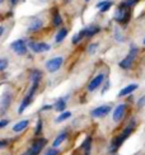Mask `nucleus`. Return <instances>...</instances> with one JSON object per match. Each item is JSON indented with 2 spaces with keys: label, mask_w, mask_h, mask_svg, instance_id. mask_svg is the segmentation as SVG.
Wrapping results in <instances>:
<instances>
[{
  "label": "nucleus",
  "mask_w": 145,
  "mask_h": 155,
  "mask_svg": "<svg viewBox=\"0 0 145 155\" xmlns=\"http://www.w3.org/2000/svg\"><path fill=\"white\" fill-rule=\"evenodd\" d=\"M50 25H51L52 28H55V29H60V28L64 27V18L61 15L60 10H59V8H56V6H54V8L51 9Z\"/></svg>",
  "instance_id": "obj_11"
},
{
  "label": "nucleus",
  "mask_w": 145,
  "mask_h": 155,
  "mask_svg": "<svg viewBox=\"0 0 145 155\" xmlns=\"http://www.w3.org/2000/svg\"><path fill=\"white\" fill-rule=\"evenodd\" d=\"M127 108H129L127 103H118V104L112 109L111 116H112L113 124H120V122H122L125 120L126 113H127Z\"/></svg>",
  "instance_id": "obj_6"
},
{
  "label": "nucleus",
  "mask_w": 145,
  "mask_h": 155,
  "mask_svg": "<svg viewBox=\"0 0 145 155\" xmlns=\"http://www.w3.org/2000/svg\"><path fill=\"white\" fill-rule=\"evenodd\" d=\"M28 50L32 54H45L49 52L51 50V45L43 41H36V40H29L27 41Z\"/></svg>",
  "instance_id": "obj_5"
},
{
  "label": "nucleus",
  "mask_w": 145,
  "mask_h": 155,
  "mask_svg": "<svg viewBox=\"0 0 145 155\" xmlns=\"http://www.w3.org/2000/svg\"><path fill=\"white\" fill-rule=\"evenodd\" d=\"M136 59H137V57L127 54L122 60H120V62H118V68L122 69V70H130V69H133L134 65L136 64Z\"/></svg>",
  "instance_id": "obj_14"
},
{
  "label": "nucleus",
  "mask_w": 145,
  "mask_h": 155,
  "mask_svg": "<svg viewBox=\"0 0 145 155\" xmlns=\"http://www.w3.org/2000/svg\"><path fill=\"white\" fill-rule=\"evenodd\" d=\"M45 27V22L41 18L38 17H33L31 19V22L27 27V33L28 35H33V33H38L39 31H42Z\"/></svg>",
  "instance_id": "obj_13"
},
{
  "label": "nucleus",
  "mask_w": 145,
  "mask_h": 155,
  "mask_svg": "<svg viewBox=\"0 0 145 155\" xmlns=\"http://www.w3.org/2000/svg\"><path fill=\"white\" fill-rule=\"evenodd\" d=\"M21 155H32V154H31V151H29V150L27 149V150H25V151H23V153H22Z\"/></svg>",
  "instance_id": "obj_41"
},
{
  "label": "nucleus",
  "mask_w": 145,
  "mask_h": 155,
  "mask_svg": "<svg viewBox=\"0 0 145 155\" xmlns=\"http://www.w3.org/2000/svg\"><path fill=\"white\" fill-rule=\"evenodd\" d=\"M137 89H139V84H137V83L127 84V85H125V87L120 90V92H118L117 97H118V98H126V97L134 94Z\"/></svg>",
  "instance_id": "obj_15"
},
{
  "label": "nucleus",
  "mask_w": 145,
  "mask_h": 155,
  "mask_svg": "<svg viewBox=\"0 0 145 155\" xmlns=\"http://www.w3.org/2000/svg\"><path fill=\"white\" fill-rule=\"evenodd\" d=\"M42 78H43V73L39 69L29 70V80H31V83H41Z\"/></svg>",
  "instance_id": "obj_22"
},
{
  "label": "nucleus",
  "mask_w": 145,
  "mask_h": 155,
  "mask_svg": "<svg viewBox=\"0 0 145 155\" xmlns=\"http://www.w3.org/2000/svg\"><path fill=\"white\" fill-rule=\"evenodd\" d=\"M10 144H12V139H0V150L9 147Z\"/></svg>",
  "instance_id": "obj_31"
},
{
  "label": "nucleus",
  "mask_w": 145,
  "mask_h": 155,
  "mask_svg": "<svg viewBox=\"0 0 145 155\" xmlns=\"http://www.w3.org/2000/svg\"><path fill=\"white\" fill-rule=\"evenodd\" d=\"M102 31V27L98 23H92L89 25H87V27H83L80 31L78 32L79 35H80V37L83 38V40H85V38H93L96 37L98 33H101Z\"/></svg>",
  "instance_id": "obj_9"
},
{
  "label": "nucleus",
  "mask_w": 145,
  "mask_h": 155,
  "mask_svg": "<svg viewBox=\"0 0 145 155\" xmlns=\"http://www.w3.org/2000/svg\"><path fill=\"white\" fill-rule=\"evenodd\" d=\"M10 120L9 118H0V130H3L6 126H9Z\"/></svg>",
  "instance_id": "obj_36"
},
{
  "label": "nucleus",
  "mask_w": 145,
  "mask_h": 155,
  "mask_svg": "<svg viewBox=\"0 0 145 155\" xmlns=\"http://www.w3.org/2000/svg\"><path fill=\"white\" fill-rule=\"evenodd\" d=\"M68 35H69V29H68L66 27H62V28H60V29H57L56 35H55V37H54L55 43H56V45L62 43L65 38L68 37Z\"/></svg>",
  "instance_id": "obj_21"
},
{
  "label": "nucleus",
  "mask_w": 145,
  "mask_h": 155,
  "mask_svg": "<svg viewBox=\"0 0 145 155\" xmlns=\"http://www.w3.org/2000/svg\"><path fill=\"white\" fill-rule=\"evenodd\" d=\"M62 2H64V3H65V4H69V3H70V2H71V0H62Z\"/></svg>",
  "instance_id": "obj_42"
},
{
  "label": "nucleus",
  "mask_w": 145,
  "mask_h": 155,
  "mask_svg": "<svg viewBox=\"0 0 145 155\" xmlns=\"http://www.w3.org/2000/svg\"><path fill=\"white\" fill-rule=\"evenodd\" d=\"M123 3H125V5H126L127 8L133 9L134 6H136L137 4L140 3V0H123Z\"/></svg>",
  "instance_id": "obj_34"
},
{
  "label": "nucleus",
  "mask_w": 145,
  "mask_h": 155,
  "mask_svg": "<svg viewBox=\"0 0 145 155\" xmlns=\"http://www.w3.org/2000/svg\"><path fill=\"white\" fill-rule=\"evenodd\" d=\"M92 149H93V137L88 135V136H85V139L83 140V143L80 145L82 155H90Z\"/></svg>",
  "instance_id": "obj_18"
},
{
  "label": "nucleus",
  "mask_w": 145,
  "mask_h": 155,
  "mask_svg": "<svg viewBox=\"0 0 145 155\" xmlns=\"http://www.w3.org/2000/svg\"><path fill=\"white\" fill-rule=\"evenodd\" d=\"M126 98H127V103H133L135 99L133 98V94H131V95H129V97H126Z\"/></svg>",
  "instance_id": "obj_40"
},
{
  "label": "nucleus",
  "mask_w": 145,
  "mask_h": 155,
  "mask_svg": "<svg viewBox=\"0 0 145 155\" xmlns=\"http://www.w3.org/2000/svg\"><path fill=\"white\" fill-rule=\"evenodd\" d=\"M29 124H31V121L28 118H25V120H21V121H18L17 124L13 125L12 127V131L14 132V134H21L23 131H25L27 128L29 127Z\"/></svg>",
  "instance_id": "obj_20"
},
{
  "label": "nucleus",
  "mask_w": 145,
  "mask_h": 155,
  "mask_svg": "<svg viewBox=\"0 0 145 155\" xmlns=\"http://www.w3.org/2000/svg\"><path fill=\"white\" fill-rule=\"evenodd\" d=\"M9 48L14 52L17 56H25L28 54V45L25 38H18V40L13 41L9 45Z\"/></svg>",
  "instance_id": "obj_4"
},
{
  "label": "nucleus",
  "mask_w": 145,
  "mask_h": 155,
  "mask_svg": "<svg viewBox=\"0 0 145 155\" xmlns=\"http://www.w3.org/2000/svg\"><path fill=\"white\" fill-rule=\"evenodd\" d=\"M82 41H83V38L80 37V35H79V33L72 35V37H71V45H72V46H76V45H79Z\"/></svg>",
  "instance_id": "obj_33"
},
{
  "label": "nucleus",
  "mask_w": 145,
  "mask_h": 155,
  "mask_svg": "<svg viewBox=\"0 0 145 155\" xmlns=\"http://www.w3.org/2000/svg\"><path fill=\"white\" fill-rule=\"evenodd\" d=\"M21 2V0H9V4H10V6L12 8H14V6H17L18 5V3Z\"/></svg>",
  "instance_id": "obj_38"
},
{
  "label": "nucleus",
  "mask_w": 145,
  "mask_h": 155,
  "mask_svg": "<svg viewBox=\"0 0 145 155\" xmlns=\"http://www.w3.org/2000/svg\"><path fill=\"white\" fill-rule=\"evenodd\" d=\"M136 126H137V120L136 117H131L129 120V122L126 124L120 134L115 135L113 137H112L111 143H110V146H108V153L111 155H116L117 151L120 150V147L125 144V141H126L131 135L134 134V131L136 130Z\"/></svg>",
  "instance_id": "obj_1"
},
{
  "label": "nucleus",
  "mask_w": 145,
  "mask_h": 155,
  "mask_svg": "<svg viewBox=\"0 0 145 155\" xmlns=\"http://www.w3.org/2000/svg\"><path fill=\"white\" fill-rule=\"evenodd\" d=\"M84 2H85V3H89V2H90V0H84Z\"/></svg>",
  "instance_id": "obj_45"
},
{
  "label": "nucleus",
  "mask_w": 145,
  "mask_h": 155,
  "mask_svg": "<svg viewBox=\"0 0 145 155\" xmlns=\"http://www.w3.org/2000/svg\"><path fill=\"white\" fill-rule=\"evenodd\" d=\"M113 38H115L117 42H120V43L126 41V38H125L123 32H122L120 25H115V28H113Z\"/></svg>",
  "instance_id": "obj_24"
},
{
  "label": "nucleus",
  "mask_w": 145,
  "mask_h": 155,
  "mask_svg": "<svg viewBox=\"0 0 145 155\" xmlns=\"http://www.w3.org/2000/svg\"><path fill=\"white\" fill-rule=\"evenodd\" d=\"M127 54L137 57V56H139V54H140V48L137 47L135 43H130V46H129V52H127Z\"/></svg>",
  "instance_id": "obj_28"
},
{
  "label": "nucleus",
  "mask_w": 145,
  "mask_h": 155,
  "mask_svg": "<svg viewBox=\"0 0 145 155\" xmlns=\"http://www.w3.org/2000/svg\"><path fill=\"white\" fill-rule=\"evenodd\" d=\"M33 99H35V97H32V95H29V94L25 93V95L22 98L21 103H19V107H18L17 113H18V114H23L25 109H27V108L32 104V103H33Z\"/></svg>",
  "instance_id": "obj_19"
},
{
  "label": "nucleus",
  "mask_w": 145,
  "mask_h": 155,
  "mask_svg": "<svg viewBox=\"0 0 145 155\" xmlns=\"http://www.w3.org/2000/svg\"><path fill=\"white\" fill-rule=\"evenodd\" d=\"M39 2H46V0H39Z\"/></svg>",
  "instance_id": "obj_46"
},
{
  "label": "nucleus",
  "mask_w": 145,
  "mask_h": 155,
  "mask_svg": "<svg viewBox=\"0 0 145 155\" xmlns=\"http://www.w3.org/2000/svg\"><path fill=\"white\" fill-rule=\"evenodd\" d=\"M54 109V104H43L39 108V112H47V111H52Z\"/></svg>",
  "instance_id": "obj_37"
},
{
  "label": "nucleus",
  "mask_w": 145,
  "mask_h": 155,
  "mask_svg": "<svg viewBox=\"0 0 145 155\" xmlns=\"http://www.w3.org/2000/svg\"><path fill=\"white\" fill-rule=\"evenodd\" d=\"M98 48H99V43L98 42H90L88 45V47H87V54L89 56H93V55H96Z\"/></svg>",
  "instance_id": "obj_26"
},
{
  "label": "nucleus",
  "mask_w": 145,
  "mask_h": 155,
  "mask_svg": "<svg viewBox=\"0 0 145 155\" xmlns=\"http://www.w3.org/2000/svg\"><path fill=\"white\" fill-rule=\"evenodd\" d=\"M13 99H14V95H13V92L9 89H5L4 92L0 94V118H2L5 113H8V111L13 104Z\"/></svg>",
  "instance_id": "obj_3"
},
{
  "label": "nucleus",
  "mask_w": 145,
  "mask_h": 155,
  "mask_svg": "<svg viewBox=\"0 0 145 155\" xmlns=\"http://www.w3.org/2000/svg\"><path fill=\"white\" fill-rule=\"evenodd\" d=\"M112 108L110 104H102V106H98L93 109H90V117L92 118H104L106 116H108L112 112Z\"/></svg>",
  "instance_id": "obj_12"
},
{
  "label": "nucleus",
  "mask_w": 145,
  "mask_h": 155,
  "mask_svg": "<svg viewBox=\"0 0 145 155\" xmlns=\"http://www.w3.org/2000/svg\"><path fill=\"white\" fill-rule=\"evenodd\" d=\"M43 127H45L43 118H42V117H38V118H37V122H36V126H35V130H33V136H35V137L42 136Z\"/></svg>",
  "instance_id": "obj_23"
},
{
  "label": "nucleus",
  "mask_w": 145,
  "mask_h": 155,
  "mask_svg": "<svg viewBox=\"0 0 145 155\" xmlns=\"http://www.w3.org/2000/svg\"><path fill=\"white\" fill-rule=\"evenodd\" d=\"M145 107V95H141L139 99L136 101V108L137 109H143Z\"/></svg>",
  "instance_id": "obj_35"
},
{
  "label": "nucleus",
  "mask_w": 145,
  "mask_h": 155,
  "mask_svg": "<svg viewBox=\"0 0 145 155\" xmlns=\"http://www.w3.org/2000/svg\"><path fill=\"white\" fill-rule=\"evenodd\" d=\"M5 3V0H0V5H3Z\"/></svg>",
  "instance_id": "obj_43"
},
{
  "label": "nucleus",
  "mask_w": 145,
  "mask_h": 155,
  "mask_svg": "<svg viewBox=\"0 0 145 155\" xmlns=\"http://www.w3.org/2000/svg\"><path fill=\"white\" fill-rule=\"evenodd\" d=\"M69 135H70V132H69V130H66V128H65V130H62V131H60L57 134V136L54 139V141H52V147H60L65 141H66L68 139H69Z\"/></svg>",
  "instance_id": "obj_17"
},
{
  "label": "nucleus",
  "mask_w": 145,
  "mask_h": 155,
  "mask_svg": "<svg viewBox=\"0 0 145 155\" xmlns=\"http://www.w3.org/2000/svg\"><path fill=\"white\" fill-rule=\"evenodd\" d=\"M4 33H5V25L4 24H0V38L3 37Z\"/></svg>",
  "instance_id": "obj_39"
},
{
  "label": "nucleus",
  "mask_w": 145,
  "mask_h": 155,
  "mask_svg": "<svg viewBox=\"0 0 145 155\" xmlns=\"http://www.w3.org/2000/svg\"><path fill=\"white\" fill-rule=\"evenodd\" d=\"M110 88H111V81H110V79L107 78L106 81H104V83H103V85H102L101 94H102V95H104V94H106V93L108 92V90H110Z\"/></svg>",
  "instance_id": "obj_32"
},
{
  "label": "nucleus",
  "mask_w": 145,
  "mask_h": 155,
  "mask_svg": "<svg viewBox=\"0 0 145 155\" xmlns=\"http://www.w3.org/2000/svg\"><path fill=\"white\" fill-rule=\"evenodd\" d=\"M64 62H65V59L62 56H54L45 62V69L50 74H54V73H57L62 68Z\"/></svg>",
  "instance_id": "obj_8"
},
{
  "label": "nucleus",
  "mask_w": 145,
  "mask_h": 155,
  "mask_svg": "<svg viewBox=\"0 0 145 155\" xmlns=\"http://www.w3.org/2000/svg\"><path fill=\"white\" fill-rule=\"evenodd\" d=\"M107 79V75L104 74V73H98L96 76H93L90 79V81L88 83V85H87V90L89 93H94L96 90H98L102 85H103V83L106 81Z\"/></svg>",
  "instance_id": "obj_10"
},
{
  "label": "nucleus",
  "mask_w": 145,
  "mask_h": 155,
  "mask_svg": "<svg viewBox=\"0 0 145 155\" xmlns=\"http://www.w3.org/2000/svg\"><path fill=\"white\" fill-rule=\"evenodd\" d=\"M49 144V139H46L43 136H39V137H35L32 140V143L28 147V150L31 151L32 155H39L43 150L45 147L47 146Z\"/></svg>",
  "instance_id": "obj_7"
},
{
  "label": "nucleus",
  "mask_w": 145,
  "mask_h": 155,
  "mask_svg": "<svg viewBox=\"0 0 145 155\" xmlns=\"http://www.w3.org/2000/svg\"><path fill=\"white\" fill-rule=\"evenodd\" d=\"M60 154H61V150H60V149L50 146V147H47V149L43 151L42 155H60Z\"/></svg>",
  "instance_id": "obj_29"
},
{
  "label": "nucleus",
  "mask_w": 145,
  "mask_h": 155,
  "mask_svg": "<svg viewBox=\"0 0 145 155\" xmlns=\"http://www.w3.org/2000/svg\"><path fill=\"white\" fill-rule=\"evenodd\" d=\"M9 68V59L8 57H0V73H4Z\"/></svg>",
  "instance_id": "obj_27"
},
{
  "label": "nucleus",
  "mask_w": 145,
  "mask_h": 155,
  "mask_svg": "<svg viewBox=\"0 0 145 155\" xmlns=\"http://www.w3.org/2000/svg\"><path fill=\"white\" fill-rule=\"evenodd\" d=\"M143 45L145 46V36H144V38H143Z\"/></svg>",
  "instance_id": "obj_44"
},
{
  "label": "nucleus",
  "mask_w": 145,
  "mask_h": 155,
  "mask_svg": "<svg viewBox=\"0 0 145 155\" xmlns=\"http://www.w3.org/2000/svg\"><path fill=\"white\" fill-rule=\"evenodd\" d=\"M133 9L127 8L126 5H125L123 0L116 5V9L113 12V17H112V19H113V22H116L118 25H121V27L126 28L130 21H131V17H133V12H131Z\"/></svg>",
  "instance_id": "obj_2"
},
{
  "label": "nucleus",
  "mask_w": 145,
  "mask_h": 155,
  "mask_svg": "<svg viewBox=\"0 0 145 155\" xmlns=\"http://www.w3.org/2000/svg\"><path fill=\"white\" fill-rule=\"evenodd\" d=\"M71 116H72V113L70 111H65L62 113H59V116L55 118V124H62V122L70 120Z\"/></svg>",
  "instance_id": "obj_25"
},
{
  "label": "nucleus",
  "mask_w": 145,
  "mask_h": 155,
  "mask_svg": "<svg viewBox=\"0 0 145 155\" xmlns=\"http://www.w3.org/2000/svg\"><path fill=\"white\" fill-rule=\"evenodd\" d=\"M70 98V95H65V97H60L57 98L54 103V111L57 113H62L66 111V107H68V99Z\"/></svg>",
  "instance_id": "obj_16"
},
{
  "label": "nucleus",
  "mask_w": 145,
  "mask_h": 155,
  "mask_svg": "<svg viewBox=\"0 0 145 155\" xmlns=\"http://www.w3.org/2000/svg\"><path fill=\"white\" fill-rule=\"evenodd\" d=\"M113 5H115V2H113V0H108V3H107L106 5H104V6H102V8L99 9V14H103V13H107V12H108V10H110Z\"/></svg>",
  "instance_id": "obj_30"
}]
</instances>
